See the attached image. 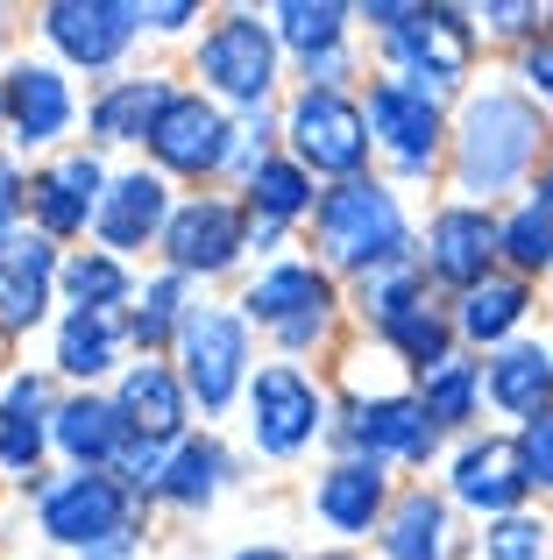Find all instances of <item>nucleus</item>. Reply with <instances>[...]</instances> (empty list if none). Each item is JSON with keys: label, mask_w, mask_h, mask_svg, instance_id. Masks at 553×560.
Segmentation results:
<instances>
[{"label": "nucleus", "mask_w": 553, "mask_h": 560, "mask_svg": "<svg viewBox=\"0 0 553 560\" xmlns=\"http://www.w3.org/2000/svg\"><path fill=\"white\" fill-rule=\"evenodd\" d=\"M553 121L518 93V79H483L455 100V136H447V185L469 206H497L511 191H532L546 164Z\"/></svg>", "instance_id": "nucleus-1"}, {"label": "nucleus", "mask_w": 553, "mask_h": 560, "mask_svg": "<svg viewBox=\"0 0 553 560\" xmlns=\"http://www.w3.org/2000/svg\"><path fill=\"white\" fill-rule=\"evenodd\" d=\"M412 220H404V199L390 191L384 178H348V185H327L313 206V262L327 277H369L384 262L412 256Z\"/></svg>", "instance_id": "nucleus-2"}, {"label": "nucleus", "mask_w": 553, "mask_h": 560, "mask_svg": "<svg viewBox=\"0 0 553 560\" xmlns=\"http://www.w3.org/2000/svg\"><path fill=\"white\" fill-rule=\"evenodd\" d=\"M22 497H36V533L50 547L93 560L114 539L142 533V497L121 476H99V468H71V476H36Z\"/></svg>", "instance_id": "nucleus-3"}, {"label": "nucleus", "mask_w": 553, "mask_h": 560, "mask_svg": "<svg viewBox=\"0 0 553 560\" xmlns=\"http://www.w3.org/2000/svg\"><path fill=\"white\" fill-rule=\"evenodd\" d=\"M192 79L207 100L235 114L276 107V79H284V43H276L270 14L256 8H221L207 22V36L192 43Z\"/></svg>", "instance_id": "nucleus-4"}, {"label": "nucleus", "mask_w": 553, "mask_h": 560, "mask_svg": "<svg viewBox=\"0 0 553 560\" xmlns=\"http://www.w3.org/2000/svg\"><path fill=\"white\" fill-rule=\"evenodd\" d=\"M242 319L263 327L270 341L284 348V362H298V355H319V348L333 341L341 291H333V277L319 270L313 256H276V262H263V270L249 277V291H242Z\"/></svg>", "instance_id": "nucleus-5"}, {"label": "nucleus", "mask_w": 553, "mask_h": 560, "mask_svg": "<svg viewBox=\"0 0 553 560\" xmlns=\"http://www.w3.org/2000/svg\"><path fill=\"white\" fill-rule=\"evenodd\" d=\"M475 57H483V28H475V14L455 8V0H433V8H419L412 28L384 36L390 79L419 85V93H433V100H461L469 93Z\"/></svg>", "instance_id": "nucleus-6"}, {"label": "nucleus", "mask_w": 553, "mask_h": 560, "mask_svg": "<svg viewBox=\"0 0 553 560\" xmlns=\"http://www.w3.org/2000/svg\"><path fill=\"white\" fill-rule=\"evenodd\" d=\"M242 405H249V447L263 462H298L319 440H333V397L298 362H263Z\"/></svg>", "instance_id": "nucleus-7"}, {"label": "nucleus", "mask_w": 553, "mask_h": 560, "mask_svg": "<svg viewBox=\"0 0 553 560\" xmlns=\"http://www.w3.org/2000/svg\"><path fill=\"white\" fill-rule=\"evenodd\" d=\"M362 114H369V142H376L390 178H440L447 171V136H455L447 100H433V93H419V85L384 71V79H369Z\"/></svg>", "instance_id": "nucleus-8"}, {"label": "nucleus", "mask_w": 553, "mask_h": 560, "mask_svg": "<svg viewBox=\"0 0 553 560\" xmlns=\"http://www.w3.org/2000/svg\"><path fill=\"white\" fill-rule=\"evenodd\" d=\"M284 156L291 164H305L313 178H369V114H362L355 93H313V85H298V93L284 100Z\"/></svg>", "instance_id": "nucleus-9"}, {"label": "nucleus", "mask_w": 553, "mask_h": 560, "mask_svg": "<svg viewBox=\"0 0 553 560\" xmlns=\"http://www.w3.org/2000/svg\"><path fill=\"white\" fill-rule=\"evenodd\" d=\"M440 440L447 433L426 419L412 390H348V405H333V447L376 468H426Z\"/></svg>", "instance_id": "nucleus-10"}, {"label": "nucleus", "mask_w": 553, "mask_h": 560, "mask_svg": "<svg viewBox=\"0 0 553 560\" xmlns=\"http://www.w3.org/2000/svg\"><path fill=\"white\" fill-rule=\"evenodd\" d=\"M178 376L207 419H221L235 397H249L256 348H249L242 305H192V319L178 327Z\"/></svg>", "instance_id": "nucleus-11"}, {"label": "nucleus", "mask_w": 553, "mask_h": 560, "mask_svg": "<svg viewBox=\"0 0 553 560\" xmlns=\"http://www.w3.org/2000/svg\"><path fill=\"white\" fill-rule=\"evenodd\" d=\"M36 36L64 71H114L142 43V0H50L36 8Z\"/></svg>", "instance_id": "nucleus-12"}, {"label": "nucleus", "mask_w": 553, "mask_h": 560, "mask_svg": "<svg viewBox=\"0 0 553 560\" xmlns=\"http://www.w3.org/2000/svg\"><path fill=\"white\" fill-rule=\"evenodd\" d=\"M150 150V171H164V178H185V185H207L227 171V150H235V114L221 107V100H207L199 85H178L164 107V121H156V136L142 142Z\"/></svg>", "instance_id": "nucleus-13"}, {"label": "nucleus", "mask_w": 553, "mask_h": 560, "mask_svg": "<svg viewBox=\"0 0 553 560\" xmlns=\"http://www.w3.org/2000/svg\"><path fill=\"white\" fill-rule=\"evenodd\" d=\"M156 248H164V270H178L185 284L192 277H227L249 256V206L221 199V191H192V199H178Z\"/></svg>", "instance_id": "nucleus-14"}, {"label": "nucleus", "mask_w": 553, "mask_h": 560, "mask_svg": "<svg viewBox=\"0 0 553 560\" xmlns=\"http://www.w3.org/2000/svg\"><path fill=\"white\" fill-rule=\"evenodd\" d=\"M419 262H426V284H447L461 299V291H475L483 277L504 270V220L490 206L447 199L419 234Z\"/></svg>", "instance_id": "nucleus-15"}, {"label": "nucleus", "mask_w": 553, "mask_h": 560, "mask_svg": "<svg viewBox=\"0 0 553 560\" xmlns=\"http://www.w3.org/2000/svg\"><path fill=\"white\" fill-rule=\"evenodd\" d=\"M0 128L14 136V150H57L79 128L71 71L50 65V57H14L0 71Z\"/></svg>", "instance_id": "nucleus-16"}, {"label": "nucleus", "mask_w": 553, "mask_h": 560, "mask_svg": "<svg viewBox=\"0 0 553 560\" xmlns=\"http://www.w3.org/2000/svg\"><path fill=\"white\" fill-rule=\"evenodd\" d=\"M107 185H114V171L99 164V150H57L50 164L28 171V228L50 234L57 248L79 242V234L99 220Z\"/></svg>", "instance_id": "nucleus-17"}, {"label": "nucleus", "mask_w": 553, "mask_h": 560, "mask_svg": "<svg viewBox=\"0 0 553 560\" xmlns=\"http://www.w3.org/2000/svg\"><path fill=\"white\" fill-rule=\"evenodd\" d=\"M532 482H526V462H518V433H469L447 462V504L475 511V518H511L526 511Z\"/></svg>", "instance_id": "nucleus-18"}, {"label": "nucleus", "mask_w": 553, "mask_h": 560, "mask_svg": "<svg viewBox=\"0 0 553 560\" xmlns=\"http://www.w3.org/2000/svg\"><path fill=\"white\" fill-rule=\"evenodd\" d=\"M170 213H178V199H170V178L164 171H114V185H107V199H99V220H93V234H99V248L107 256H136V248H156L164 242V228H170Z\"/></svg>", "instance_id": "nucleus-19"}, {"label": "nucleus", "mask_w": 553, "mask_h": 560, "mask_svg": "<svg viewBox=\"0 0 553 560\" xmlns=\"http://www.w3.org/2000/svg\"><path fill=\"white\" fill-rule=\"evenodd\" d=\"M57 277H64V256H57L50 234L22 228L0 242V334H36L50 319V299H57Z\"/></svg>", "instance_id": "nucleus-20"}, {"label": "nucleus", "mask_w": 553, "mask_h": 560, "mask_svg": "<svg viewBox=\"0 0 553 560\" xmlns=\"http://www.w3.org/2000/svg\"><path fill=\"white\" fill-rule=\"evenodd\" d=\"M390 504H398V497H390V468L362 462V454L327 462V468H319V482H313V518L327 525L333 539H369V533H384Z\"/></svg>", "instance_id": "nucleus-21"}, {"label": "nucleus", "mask_w": 553, "mask_h": 560, "mask_svg": "<svg viewBox=\"0 0 553 560\" xmlns=\"http://www.w3.org/2000/svg\"><path fill=\"white\" fill-rule=\"evenodd\" d=\"M114 405H121L128 433L150 440V447H178V440H192V390H185V376L170 370L164 355L128 362L121 383H114Z\"/></svg>", "instance_id": "nucleus-22"}, {"label": "nucleus", "mask_w": 553, "mask_h": 560, "mask_svg": "<svg viewBox=\"0 0 553 560\" xmlns=\"http://www.w3.org/2000/svg\"><path fill=\"white\" fill-rule=\"evenodd\" d=\"M170 93H178L170 71H121V79H107L85 100V136H93L99 150H136V142L156 136Z\"/></svg>", "instance_id": "nucleus-23"}, {"label": "nucleus", "mask_w": 553, "mask_h": 560, "mask_svg": "<svg viewBox=\"0 0 553 560\" xmlns=\"http://www.w3.org/2000/svg\"><path fill=\"white\" fill-rule=\"evenodd\" d=\"M50 447L64 454L71 468H99V476H114V468H121V454L136 447V433H128V419H121V405H114V397L71 390L64 405H57V419H50Z\"/></svg>", "instance_id": "nucleus-24"}, {"label": "nucleus", "mask_w": 553, "mask_h": 560, "mask_svg": "<svg viewBox=\"0 0 553 560\" xmlns=\"http://www.w3.org/2000/svg\"><path fill=\"white\" fill-rule=\"evenodd\" d=\"M483 405L504 411V419H540L553 411V341H511L497 355H483Z\"/></svg>", "instance_id": "nucleus-25"}, {"label": "nucleus", "mask_w": 553, "mask_h": 560, "mask_svg": "<svg viewBox=\"0 0 553 560\" xmlns=\"http://www.w3.org/2000/svg\"><path fill=\"white\" fill-rule=\"evenodd\" d=\"M532 299H540V291H532L526 277L497 270V277H483L475 291H461V299H455V334H461L469 348H483V355H497V348L526 341Z\"/></svg>", "instance_id": "nucleus-26"}, {"label": "nucleus", "mask_w": 553, "mask_h": 560, "mask_svg": "<svg viewBox=\"0 0 553 560\" xmlns=\"http://www.w3.org/2000/svg\"><path fill=\"white\" fill-rule=\"evenodd\" d=\"M121 348H128V313H79V305H64V319L50 334V370L71 376L79 390H93L107 370H121Z\"/></svg>", "instance_id": "nucleus-27"}, {"label": "nucleus", "mask_w": 553, "mask_h": 560, "mask_svg": "<svg viewBox=\"0 0 553 560\" xmlns=\"http://www.w3.org/2000/svg\"><path fill=\"white\" fill-rule=\"evenodd\" d=\"M376 553L384 560H447L455 553V504L433 497L426 482H419V490H398L384 533H376Z\"/></svg>", "instance_id": "nucleus-28"}, {"label": "nucleus", "mask_w": 553, "mask_h": 560, "mask_svg": "<svg viewBox=\"0 0 553 560\" xmlns=\"http://www.w3.org/2000/svg\"><path fill=\"white\" fill-rule=\"evenodd\" d=\"M376 348H384L390 362H404L412 376H426V370H440V362L461 355V334H455V313L419 299V305H404V313H390L384 327H376Z\"/></svg>", "instance_id": "nucleus-29"}, {"label": "nucleus", "mask_w": 553, "mask_h": 560, "mask_svg": "<svg viewBox=\"0 0 553 560\" xmlns=\"http://www.w3.org/2000/svg\"><path fill=\"white\" fill-rule=\"evenodd\" d=\"M235 482V462H227V447L213 433H192V440H178L170 447V462H164V482H156V504H170V511H207L213 497Z\"/></svg>", "instance_id": "nucleus-30"}, {"label": "nucleus", "mask_w": 553, "mask_h": 560, "mask_svg": "<svg viewBox=\"0 0 553 560\" xmlns=\"http://www.w3.org/2000/svg\"><path fill=\"white\" fill-rule=\"evenodd\" d=\"M242 206H249V220H256V228H276V234H291L298 220H313V206H319V191H313V171H305V164H291V156L276 150L270 164L256 171L249 185H242Z\"/></svg>", "instance_id": "nucleus-31"}, {"label": "nucleus", "mask_w": 553, "mask_h": 560, "mask_svg": "<svg viewBox=\"0 0 553 560\" xmlns=\"http://www.w3.org/2000/svg\"><path fill=\"white\" fill-rule=\"evenodd\" d=\"M192 284H185L178 270H156L142 277L136 305H128V341L142 348V355H164V348H178V327L192 319Z\"/></svg>", "instance_id": "nucleus-32"}, {"label": "nucleus", "mask_w": 553, "mask_h": 560, "mask_svg": "<svg viewBox=\"0 0 553 560\" xmlns=\"http://www.w3.org/2000/svg\"><path fill=\"white\" fill-rule=\"evenodd\" d=\"M270 28H276V43H284V57L313 65V57H327V50H348L355 8H341V0H276Z\"/></svg>", "instance_id": "nucleus-33"}, {"label": "nucleus", "mask_w": 553, "mask_h": 560, "mask_svg": "<svg viewBox=\"0 0 553 560\" xmlns=\"http://www.w3.org/2000/svg\"><path fill=\"white\" fill-rule=\"evenodd\" d=\"M57 291H64V305H79V313H128L142 284H136V270H128L121 256H107V248H71Z\"/></svg>", "instance_id": "nucleus-34"}, {"label": "nucleus", "mask_w": 553, "mask_h": 560, "mask_svg": "<svg viewBox=\"0 0 553 560\" xmlns=\"http://www.w3.org/2000/svg\"><path fill=\"white\" fill-rule=\"evenodd\" d=\"M412 397L426 405V419L440 425V433H469L475 411H483V362H475V355L440 362V370L419 376V390H412Z\"/></svg>", "instance_id": "nucleus-35"}, {"label": "nucleus", "mask_w": 553, "mask_h": 560, "mask_svg": "<svg viewBox=\"0 0 553 560\" xmlns=\"http://www.w3.org/2000/svg\"><path fill=\"white\" fill-rule=\"evenodd\" d=\"M504 270L526 277V284H540V277H553V213L540 199H511L504 206Z\"/></svg>", "instance_id": "nucleus-36"}, {"label": "nucleus", "mask_w": 553, "mask_h": 560, "mask_svg": "<svg viewBox=\"0 0 553 560\" xmlns=\"http://www.w3.org/2000/svg\"><path fill=\"white\" fill-rule=\"evenodd\" d=\"M426 299V262H419V248L412 256H398V262H384V270H369V277H355V319L362 327H384L390 313H404V305H419Z\"/></svg>", "instance_id": "nucleus-37"}, {"label": "nucleus", "mask_w": 553, "mask_h": 560, "mask_svg": "<svg viewBox=\"0 0 553 560\" xmlns=\"http://www.w3.org/2000/svg\"><path fill=\"white\" fill-rule=\"evenodd\" d=\"M483 560H553V518L546 511H511L483 525Z\"/></svg>", "instance_id": "nucleus-38"}, {"label": "nucleus", "mask_w": 553, "mask_h": 560, "mask_svg": "<svg viewBox=\"0 0 553 560\" xmlns=\"http://www.w3.org/2000/svg\"><path fill=\"white\" fill-rule=\"evenodd\" d=\"M276 142H284V107H256V114H235V150H227V178L249 185L256 171L276 156Z\"/></svg>", "instance_id": "nucleus-39"}, {"label": "nucleus", "mask_w": 553, "mask_h": 560, "mask_svg": "<svg viewBox=\"0 0 553 560\" xmlns=\"http://www.w3.org/2000/svg\"><path fill=\"white\" fill-rule=\"evenodd\" d=\"M475 28H483V43H511V50H526V43L546 36V8L540 0H483V8H469Z\"/></svg>", "instance_id": "nucleus-40"}, {"label": "nucleus", "mask_w": 553, "mask_h": 560, "mask_svg": "<svg viewBox=\"0 0 553 560\" xmlns=\"http://www.w3.org/2000/svg\"><path fill=\"white\" fill-rule=\"evenodd\" d=\"M57 405H64V397L50 390L43 370H8L0 376V419H57Z\"/></svg>", "instance_id": "nucleus-41"}, {"label": "nucleus", "mask_w": 553, "mask_h": 560, "mask_svg": "<svg viewBox=\"0 0 553 560\" xmlns=\"http://www.w3.org/2000/svg\"><path fill=\"white\" fill-rule=\"evenodd\" d=\"M511 79H518V93H526L532 107H540L546 121H553V28H546L540 43H526V50L511 57Z\"/></svg>", "instance_id": "nucleus-42"}, {"label": "nucleus", "mask_w": 553, "mask_h": 560, "mask_svg": "<svg viewBox=\"0 0 553 560\" xmlns=\"http://www.w3.org/2000/svg\"><path fill=\"white\" fill-rule=\"evenodd\" d=\"M518 462H526V482L532 497H553V411L518 425Z\"/></svg>", "instance_id": "nucleus-43"}, {"label": "nucleus", "mask_w": 553, "mask_h": 560, "mask_svg": "<svg viewBox=\"0 0 553 560\" xmlns=\"http://www.w3.org/2000/svg\"><path fill=\"white\" fill-rule=\"evenodd\" d=\"M419 8H426V0H362L355 22L369 28L376 43H384V36H398V28H412V22H419Z\"/></svg>", "instance_id": "nucleus-44"}, {"label": "nucleus", "mask_w": 553, "mask_h": 560, "mask_svg": "<svg viewBox=\"0 0 553 560\" xmlns=\"http://www.w3.org/2000/svg\"><path fill=\"white\" fill-rule=\"evenodd\" d=\"M22 220H28V178L14 156H0V242L22 234Z\"/></svg>", "instance_id": "nucleus-45"}, {"label": "nucleus", "mask_w": 553, "mask_h": 560, "mask_svg": "<svg viewBox=\"0 0 553 560\" xmlns=\"http://www.w3.org/2000/svg\"><path fill=\"white\" fill-rule=\"evenodd\" d=\"M192 22H207L199 0H142V36H185Z\"/></svg>", "instance_id": "nucleus-46"}, {"label": "nucleus", "mask_w": 553, "mask_h": 560, "mask_svg": "<svg viewBox=\"0 0 553 560\" xmlns=\"http://www.w3.org/2000/svg\"><path fill=\"white\" fill-rule=\"evenodd\" d=\"M526 199H540L546 213H553V142H546V164H540V178H532V191H526Z\"/></svg>", "instance_id": "nucleus-47"}, {"label": "nucleus", "mask_w": 553, "mask_h": 560, "mask_svg": "<svg viewBox=\"0 0 553 560\" xmlns=\"http://www.w3.org/2000/svg\"><path fill=\"white\" fill-rule=\"evenodd\" d=\"M235 560H298V553H284V547H242Z\"/></svg>", "instance_id": "nucleus-48"}, {"label": "nucleus", "mask_w": 553, "mask_h": 560, "mask_svg": "<svg viewBox=\"0 0 553 560\" xmlns=\"http://www.w3.org/2000/svg\"><path fill=\"white\" fill-rule=\"evenodd\" d=\"M0 36H8V8H0Z\"/></svg>", "instance_id": "nucleus-49"}, {"label": "nucleus", "mask_w": 553, "mask_h": 560, "mask_svg": "<svg viewBox=\"0 0 553 560\" xmlns=\"http://www.w3.org/2000/svg\"><path fill=\"white\" fill-rule=\"evenodd\" d=\"M319 560H348V553H319Z\"/></svg>", "instance_id": "nucleus-50"}, {"label": "nucleus", "mask_w": 553, "mask_h": 560, "mask_svg": "<svg viewBox=\"0 0 553 560\" xmlns=\"http://www.w3.org/2000/svg\"><path fill=\"white\" fill-rule=\"evenodd\" d=\"M546 28H553V8H546Z\"/></svg>", "instance_id": "nucleus-51"}]
</instances>
